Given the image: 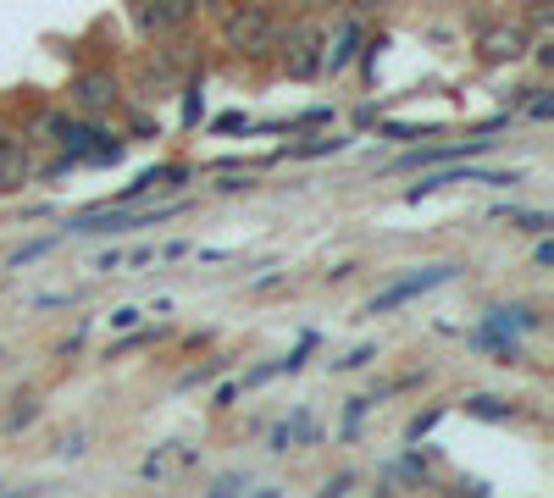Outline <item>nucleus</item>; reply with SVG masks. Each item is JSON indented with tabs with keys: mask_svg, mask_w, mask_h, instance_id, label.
Masks as SVG:
<instances>
[{
	"mask_svg": "<svg viewBox=\"0 0 554 498\" xmlns=\"http://www.w3.org/2000/svg\"><path fill=\"white\" fill-rule=\"evenodd\" d=\"M222 45L239 61H266L277 50V6L272 0H228L222 6Z\"/></svg>",
	"mask_w": 554,
	"mask_h": 498,
	"instance_id": "nucleus-1",
	"label": "nucleus"
},
{
	"mask_svg": "<svg viewBox=\"0 0 554 498\" xmlns=\"http://www.w3.org/2000/svg\"><path fill=\"white\" fill-rule=\"evenodd\" d=\"M277 61H283V78H294V83L322 78V28L311 17L277 28Z\"/></svg>",
	"mask_w": 554,
	"mask_h": 498,
	"instance_id": "nucleus-2",
	"label": "nucleus"
},
{
	"mask_svg": "<svg viewBox=\"0 0 554 498\" xmlns=\"http://www.w3.org/2000/svg\"><path fill=\"white\" fill-rule=\"evenodd\" d=\"M67 106L78 111V117H106V111L122 106V78L106 67H89L78 72L73 83H67Z\"/></svg>",
	"mask_w": 554,
	"mask_h": 498,
	"instance_id": "nucleus-3",
	"label": "nucleus"
},
{
	"mask_svg": "<svg viewBox=\"0 0 554 498\" xmlns=\"http://www.w3.org/2000/svg\"><path fill=\"white\" fill-rule=\"evenodd\" d=\"M39 178L34 166V139L17 128H0V194H23Z\"/></svg>",
	"mask_w": 554,
	"mask_h": 498,
	"instance_id": "nucleus-4",
	"label": "nucleus"
},
{
	"mask_svg": "<svg viewBox=\"0 0 554 498\" xmlns=\"http://www.w3.org/2000/svg\"><path fill=\"white\" fill-rule=\"evenodd\" d=\"M366 39V17H338L333 34H322V78H338V72L355 67V50H361Z\"/></svg>",
	"mask_w": 554,
	"mask_h": 498,
	"instance_id": "nucleus-5",
	"label": "nucleus"
},
{
	"mask_svg": "<svg viewBox=\"0 0 554 498\" xmlns=\"http://www.w3.org/2000/svg\"><path fill=\"white\" fill-rule=\"evenodd\" d=\"M527 28L521 23H494V28H482V39H477V56H482V67H516L521 56H527Z\"/></svg>",
	"mask_w": 554,
	"mask_h": 498,
	"instance_id": "nucleus-6",
	"label": "nucleus"
},
{
	"mask_svg": "<svg viewBox=\"0 0 554 498\" xmlns=\"http://www.w3.org/2000/svg\"><path fill=\"white\" fill-rule=\"evenodd\" d=\"M460 266H427V272H410V277H399L394 288H383V294L372 299V316H383V310H394V305H405V299H416V294H427V288H438V283H449Z\"/></svg>",
	"mask_w": 554,
	"mask_h": 498,
	"instance_id": "nucleus-7",
	"label": "nucleus"
},
{
	"mask_svg": "<svg viewBox=\"0 0 554 498\" xmlns=\"http://www.w3.org/2000/svg\"><path fill=\"white\" fill-rule=\"evenodd\" d=\"M538 327H543V316L532 305H494L488 316H482V332L499 338V344H516L521 332H538Z\"/></svg>",
	"mask_w": 554,
	"mask_h": 498,
	"instance_id": "nucleus-8",
	"label": "nucleus"
},
{
	"mask_svg": "<svg viewBox=\"0 0 554 498\" xmlns=\"http://www.w3.org/2000/svg\"><path fill=\"white\" fill-rule=\"evenodd\" d=\"M499 139H466V144H427V150H410L399 155V166H449V161H466V155L494 150Z\"/></svg>",
	"mask_w": 554,
	"mask_h": 498,
	"instance_id": "nucleus-9",
	"label": "nucleus"
},
{
	"mask_svg": "<svg viewBox=\"0 0 554 498\" xmlns=\"http://www.w3.org/2000/svg\"><path fill=\"white\" fill-rule=\"evenodd\" d=\"M294 443H316V427H311V410H294V421L272 432V454H289Z\"/></svg>",
	"mask_w": 554,
	"mask_h": 498,
	"instance_id": "nucleus-10",
	"label": "nucleus"
},
{
	"mask_svg": "<svg viewBox=\"0 0 554 498\" xmlns=\"http://www.w3.org/2000/svg\"><path fill=\"white\" fill-rule=\"evenodd\" d=\"M133 23H139V34H145V39H161V34H172L167 12H161V0H133Z\"/></svg>",
	"mask_w": 554,
	"mask_h": 498,
	"instance_id": "nucleus-11",
	"label": "nucleus"
},
{
	"mask_svg": "<svg viewBox=\"0 0 554 498\" xmlns=\"http://www.w3.org/2000/svg\"><path fill=\"white\" fill-rule=\"evenodd\" d=\"M499 222H510V227H516V233H532V238H543V233H549V211H516V205H499Z\"/></svg>",
	"mask_w": 554,
	"mask_h": 498,
	"instance_id": "nucleus-12",
	"label": "nucleus"
},
{
	"mask_svg": "<svg viewBox=\"0 0 554 498\" xmlns=\"http://www.w3.org/2000/svg\"><path fill=\"white\" fill-rule=\"evenodd\" d=\"M67 128H73V111H39V122H34V144H56V150H61Z\"/></svg>",
	"mask_w": 554,
	"mask_h": 498,
	"instance_id": "nucleus-13",
	"label": "nucleus"
},
{
	"mask_svg": "<svg viewBox=\"0 0 554 498\" xmlns=\"http://www.w3.org/2000/svg\"><path fill=\"white\" fill-rule=\"evenodd\" d=\"M466 415H477V421H510V415H516V404H510V399H494V393H471V399H466Z\"/></svg>",
	"mask_w": 554,
	"mask_h": 498,
	"instance_id": "nucleus-14",
	"label": "nucleus"
},
{
	"mask_svg": "<svg viewBox=\"0 0 554 498\" xmlns=\"http://www.w3.org/2000/svg\"><path fill=\"white\" fill-rule=\"evenodd\" d=\"M350 139H333V133H322V139H311V144H283L277 155H294V161H316V155H338Z\"/></svg>",
	"mask_w": 554,
	"mask_h": 498,
	"instance_id": "nucleus-15",
	"label": "nucleus"
},
{
	"mask_svg": "<svg viewBox=\"0 0 554 498\" xmlns=\"http://www.w3.org/2000/svg\"><path fill=\"white\" fill-rule=\"evenodd\" d=\"M156 338H167V327H139V332L128 327V338H122V344H111L106 360H122V355H133V349H150Z\"/></svg>",
	"mask_w": 554,
	"mask_h": 498,
	"instance_id": "nucleus-16",
	"label": "nucleus"
},
{
	"mask_svg": "<svg viewBox=\"0 0 554 498\" xmlns=\"http://www.w3.org/2000/svg\"><path fill=\"white\" fill-rule=\"evenodd\" d=\"M200 117H205V83L189 78L183 83V128H200Z\"/></svg>",
	"mask_w": 554,
	"mask_h": 498,
	"instance_id": "nucleus-17",
	"label": "nucleus"
},
{
	"mask_svg": "<svg viewBox=\"0 0 554 498\" xmlns=\"http://www.w3.org/2000/svg\"><path fill=\"white\" fill-rule=\"evenodd\" d=\"M39 415H45V404H39L34 393H28V399H17V410L6 415V432H28V427L39 421Z\"/></svg>",
	"mask_w": 554,
	"mask_h": 498,
	"instance_id": "nucleus-18",
	"label": "nucleus"
},
{
	"mask_svg": "<svg viewBox=\"0 0 554 498\" xmlns=\"http://www.w3.org/2000/svg\"><path fill=\"white\" fill-rule=\"evenodd\" d=\"M161 12H167V23H172V34H178V28H189V23H200V0H161Z\"/></svg>",
	"mask_w": 554,
	"mask_h": 498,
	"instance_id": "nucleus-19",
	"label": "nucleus"
},
{
	"mask_svg": "<svg viewBox=\"0 0 554 498\" xmlns=\"http://www.w3.org/2000/svg\"><path fill=\"white\" fill-rule=\"evenodd\" d=\"M521 111H527L532 122H549L554 117V89H527V106Z\"/></svg>",
	"mask_w": 554,
	"mask_h": 498,
	"instance_id": "nucleus-20",
	"label": "nucleus"
},
{
	"mask_svg": "<svg viewBox=\"0 0 554 498\" xmlns=\"http://www.w3.org/2000/svg\"><path fill=\"white\" fill-rule=\"evenodd\" d=\"M56 244H61V238H34V244H23V249H17V255H12V266H17V272H23V266L45 261V255H50V249H56Z\"/></svg>",
	"mask_w": 554,
	"mask_h": 498,
	"instance_id": "nucleus-21",
	"label": "nucleus"
},
{
	"mask_svg": "<svg viewBox=\"0 0 554 498\" xmlns=\"http://www.w3.org/2000/svg\"><path fill=\"white\" fill-rule=\"evenodd\" d=\"M222 371H228V360H205V366H194L189 377H183V388H205V382H217Z\"/></svg>",
	"mask_w": 554,
	"mask_h": 498,
	"instance_id": "nucleus-22",
	"label": "nucleus"
},
{
	"mask_svg": "<svg viewBox=\"0 0 554 498\" xmlns=\"http://www.w3.org/2000/svg\"><path fill=\"white\" fill-rule=\"evenodd\" d=\"M377 360V344H361V349H350L344 360H333V371H361V366H372Z\"/></svg>",
	"mask_w": 554,
	"mask_h": 498,
	"instance_id": "nucleus-23",
	"label": "nucleus"
},
{
	"mask_svg": "<svg viewBox=\"0 0 554 498\" xmlns=\"http://www.w3.org/2000/svg\"><path fill=\"white\" fill-rule=\"evenodd\" d=\"M438 421H444V410H427V415H416V421H410V427H405V438H410V443H422L427 432L438 427Z\"/></svg>",
	"mask_w": 554,
	"mask_h": 498,
	"instance_id": "nucleus-24",
	"label": "nucleus"
},
{
	"mask_svg": "<svg viewBox=\"0 0 554 498\" xmlns=\"http://www.w3.org/2000/svg\"><path fill=\"white\" fill-rule=\"evenodd\" d=\"M56 454H61V460H84V454H89V438H84V432H67V438L56 443Z\"/></svg>",
	"mask_w": 554,
	"mask_h": 498,
	"instance_id": "nucleus-25",
	"label": "nucleus"
},
{
	"mask_svg": "<svg viewBox=\"0 0 554 498\" xmlns=\"http://www.w3.org/2000/svg\"><path fill=\"white\" fill-rule=\"evenodd\" d=\"M327 122H333V106H311L294 117V128H327Z\"/></svg>",
	"mask_w": 554,
	"mask_h": 498,
	"instance_id": "nucleus-26",
	"label": "nucleus"
},
{
	"mask_svg": "<svg viewBox=\"0 0 554 498\" xmlns=\"http://www.w3.org/2000/svg\"><path fill=\"white\" fill-rule=\"evenodd\" d=\"M372 404H377L372 393H366V399H350V410H344V432H355V427H361V415L372 410Z\"/></svg>",
	"mask_w": 554,
	"mask_h": 498,
	"instance_id": "nucleus-27",
	"label": "nucleus"
},
{
	"mask_svg": "<svg viewBox=\"0 0 554 498\" xmlns=\"http://www.w3.org/2000/svg\"><path fill=\"white\" fill-rule=\"evenodd\" d=\"M250 189H255L250 172H233V178H222V183H217V194H250Z\"/></svg>",
	"mask_w": 554,
	"mask_h": 498,
	"instance_id": "nucleus-28",
	"label": "nucleus"
},
{
	"mask_svg": "<svg viewBox=\"0 0 554 498\" xmlns=\"http://www.w3.org/2000/svg\"><path fill=\"white\" fill-rule=\"evenodd\" d=\"M167 471H172V465H167V454H150V460L139 465V476H145V482H161Z\"/></svg>",
	"mask_w": 554,
	"mask_h": 498,
	"instance_id": "nucleus-29",
	"label": "nucleus"
},
{
	"mask_svg": "<svg viewBox=\"0 0 554 498\" xmlns=\"http://www.w3.org/2000/svg\"><path fill=\"white\" fill-rule=\"evenodd\" d=\"M211 128H217V133H239V128L250 133V122H244V111H222V117L211 122Z\"/></svg>",
	"mask_w": 554,
	"mask_h": 498,
	"instance_id": "nucleus-30",
	"label": "nucleus"
},
{
	"mask_svg": "<svg viewBox=\"0 0 554 498\" xmlns=\"http://www.w3.org/2000/svg\"><path fill=\"white\" fill-rule=\"evenodd\" d=\"M532 266H538V272H549L554 266V244H549V233L538 238V249H532Z\"/></svg>",
	"mask_w": 554,
	"mask_h": 498,
	"instance_id": "nucleus-31",
	"label": "nucleus"
},
{
	"mask_svg": "<svg viewBox=\"0 0 554 498\" xmlns=\"http://www.w3.org/2000/svg\"><path fill=\"white\" fill-rule=\"evenodd\" d=\"M111 327H117V332H128V327H139V310H133V305H122V310H111Z\"/></svg>",
	"mask_w": 554,
	"mask_h": 498,
	"instance_id": "nucleus-32",
	"label": "nucleus"
},
{
	"mask_svg": "<svg viewBox=\"0 0 554 498\" xmlns=\"http://www.w3.org/2000/svg\"><path fill=\"white\" fill-rule=\"evenodd\" d=\"M383 133L388 139H416V133L427 139V128H410V122H383Z\"/></svg>",
	"mask_w": 554,
	"mask_h": 498,
	"instance_id": "nucleus-33",
	"label": "nucleus"
},
{
	"mask_svg": "<svg viewBox=\"0 0 554 498\" xmlns=\"http://www.w3.org/2000/svg\"><path fill=\"white\" fill-rule=\"evenodd\" d=\"M527 50L538 56V67H554V39H549V34H543L538 45H527Z\"/></svg>",
	"mask_w": 554,
	"mask_h": 498,
	"instance_id": "nucleus-34",
	"label": "nucleus"
},
{
	"mask_svg": "<svg viewBox=\"0 0 554 498\" xmlns=\"http://www.w3.org/2000/svg\"><path fill=\"white\" fill-rule=\"evenodd\" d=\"M239 393H244V388H239V382H222V388H217V410H228V404H233V399H239Z\"/></svg>",
	"mask_w": 554,
	"mask_h": 498,
	"instance_id": "nucleus-35",
	"label": "nucleus"
},
{
	"mask_svg": "<svg viewBox=\"0 0 554 498\" xmlns=\"http://www.w3.org/2000/svg\"><path fill=\"white\" fill-rule=\"evenodd\" d=\"M383 6H388V0H350L355 17H372V12H383Z\"/></svg>",
	"mask_w": 554,
	"mask_h": 498,
	"instance_id": "nucleus-36",
	"label": "nucleus"
},
{
	"mask_svg": "<svg viewBox=\"0 0 554 498\" xmlns=\"http://www.w3.org/2000/svg\"><path fill=\"white\" fill-rule=\"evenodd\" d=\"M122 261H128V255H122V249H111V255H100V261H95V272H117Z\"/></svg>",
	"mask_w": 554,
	"mask_h": 498,
	"instance_id": "nucleus-37",
	"label": "nucleus"
},
{
	"mask_svg": "<svg viewBox=\"0 0 554 498\" xmlns=\"http://www.w3.org/2000/svg\"><path fill=\"white\" fill-rule=\"evenodd\" d=\"M239 487H250V476L233 471V476H222V482H217V493H239Z\"/></svg>",
	"mask_w": 554,
	"mask_h": 498,
	"instance_id": "nucleus-38",
	"label": "nucleus"
},
{
	"mask_svg": "<svg viewBox=\"0 0 554 498\" xmlns=\"http://www.w3.org/2000/svg\"><path fill=\"white\" fill-rule=\"evenodd\" d=\"M222 6H228V0H200V12H211V17H217Z\"/></svg>",
	"mask_w": 554,
	"mask_h": 498,
	"instance_id": "nucleus-39",
	"label": "nucleus"
}]
</instances>
